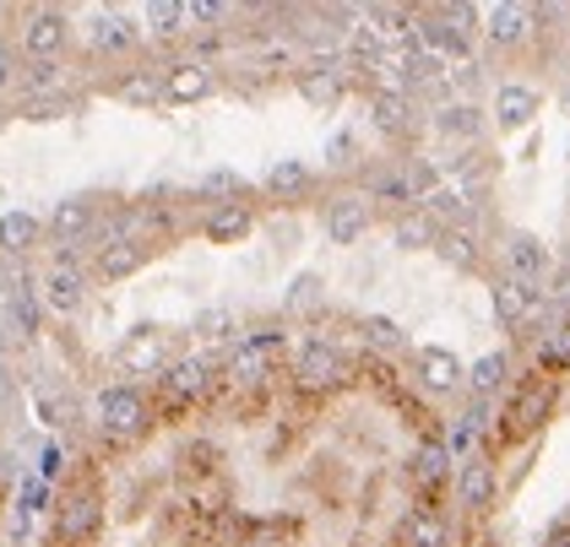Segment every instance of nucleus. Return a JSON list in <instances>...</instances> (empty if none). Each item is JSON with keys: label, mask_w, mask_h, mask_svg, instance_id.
<instances>
[{"label": "nucleus", "mask_w": 570, "mask_h": 547, "mask_svg": "<svg viewBox=\"0 0 570 547\" xmlns=\"http://www.w3.org/2000/svg\"><path fill=\"white\" fill-rule=\"evenodd\" d=\"M92 422H98L104 439L120 445V439H141L153 428V407H147V396L136 390L131 379H115V385H104L92 396Z\"/></svg>", "instance_id": "nucleus-1"}, {"label": "nucleus", "mask_w": 570, "mask_h": 547, "mask_svg": "<svg viewBox=\"0 0 570 547\" xmlns=\"http://www.w3.org/2000/svg\"><path fill=\"white\" fill-rule=\"evenodd\" d=\"M560 401V385L554 375H522L511 385V401H505V422H500V439H527L532 428H543L549 412Z\"/></svg>", "instance_id": "nucleus-2"}, {"label": "nucleus", "mask_w": 570, "mask_h": 547, "mask_svg": "<svg viewBox=\"0 0 570 547\" xmlns=\"http://www.w3.org/2000/svg\"><path fill=\"white\" fill-rule=\"evenodd\" d=\"M294 385L305 390V396H332V390H343L348 385V358H343V347L326 337H305L294 347Z\"/></svg>", "instance_id": "nucleus-3"}, {"label": "nucleus", "mask_w": 570, "mask_h": 547, "mask_svg": "<svg viewBox=\"0 0 570 547\" xmlns=\"http://www.w3.org/2000/svg\"><path fill=\"white\" fill-rule=\"evenodd\" d=\"M98 531H104V499L98 494H66L55 505V520H49L55 547H88L98 543Z\"/></svg>", "instance_id": "nucleus-4"}, {"label": "nucleus", "mask_w": 570, "mask_h": 547, "mask_svg": "<svg viewBox=\"0 0 570 547\" xmlns=\"http://www.w3.org/2000/svg\"><path fill=\"white\" fill-rule=\"evenodd\" d=\"M223 385V364L218 358H175L164 375H158V390L169 396V401H202V396H213Z\"/></svg>", "instance_id": "nucleus-5"}, {"label": "nucleus", "mask_w": 570, "mask_h": 547, "mask_svg": "<svg viewBox=\"0 0 570 547\" xmlns=\"http://www.w3.org/2000/svg\"><path fill=\"white\" fill-rule=\"evenodd\" d=\"M489 298H494V315H500V326H505V331H517V337H522L538 315H543V288L517 282V277H505V271L489 282Z\"/></svg>", "instance_id": "nucleus-6"}, {"label": "nucleus", "mask_w": 570, "mask_h": 547, "mask_svg": "<svg viewBox=\"0 0 570 547\" xmlns=\"http://www.w3.org/2000/svg\"><path fill=\"white\" fill-rule=\"evenodd\" d=\"M39 298H45V315H60V320L82 315V304H88V271L71 266V260H55L45 277H39Z\"/></svg>", "instance_id": "nucleus-7"}, {"label": "nucleus", "mask_w": 570, "mask_h": 547, "mask_svg": "<svg viewBox=\"0 0 570 547\" xmlns=\"http://www.w3.org/2000/svg\"><path fill=\"white\" fill-rule=\"evenodd\" d=\"M98 201L92 196H71V201H60V207L49 211V239H55V250H77V245H92L98 239Z\"/></svg>", "instance_id": "nucleus-8"}, {"label": "nucleus", "mask_w": 570, "mask_h": 547, "mask_svg": "<svg viewBox=\"0 0 570 547\" xmlns=\"http://www.w3.org/2000/svg\"><path fill=\"white\" fill-rule=\"evenodd\" d=\"M370 222H375V207H370V196H332L326 201V211H321V228H326V239L332 245H358L364 233H370Z\"/></svg>", "instance_id": "nucleus-9"}, {"label": "nucleus", "mask_w": 570, "mask_h": 547, "mask_svg": "<svg viewBox=\"0 0 570 547\" xmlns=\"http://www.w3.org/2000/svg\"><path fill=\"white\" fill-rule=\"evenodd\" d=\"M370 126L381 136H392V141H407L430 120L419 115V98H407V92H370Z\"/></svg>", "instance_id": "nucleus-10"}, {"label": "nucleus", "mask_w": 570, "mask_h": 547, "mask_svg": "<svg viewBox=\"0 0 570 547\" xmlns=\"http://www.w3.org/2000/svg\"><path fill=\"white\" fill-rule=\"evenodd\" d=\"M115 364H120V375H164L175 358H169V347H164V331H158V326H136L131 337L115 347Z\"/></svg>", "instance_id": "nucleus-11"}, {"label": "nucleus", "mask_w": 570, "mask_h": 547, "mask_svg": "<svg viewBox=\"0 0 570 547\" xmlns=\"http://www.w3.org/2000/svg\"><path fill=\"white\" fill-rule=\"evenodd\" d=\"M66 43H71V22H66V11H55V6H39V11H28V28H22V49H28L33 60H60V54H66Z\"/></svg>", "instance_id": "nucleus-12"}, {"label": "nucleus", "mask_w": 570, "mask_h": 547, "mask_svg": "<svg viewBox=\"0 0 570 547\" xmlns=\"http://www.w3.org/2000/svg\"><path fill=\"white\" fill-rule=\"evenodd\" d=\"M494 499H500V471H494V461L468 456V461L456 466V505L468 509V515H483V509H494Z\"/></svg>", "instance_id": "nucleus-13"}, {"label": "nucleus", "mask_w": 570, "mask_h": 547, "mask_svg": "<svg viewBox=\"0 0 570 547\" xmlns=\"http://www.w3.org/2000/svg\"><path fill=\"white\" fill-rule=\"evenodd\" d=\"M413 369H419V385L435 390V396H451L468 385V364L451 352V347H419L413 352Z\"/></svg>", "instance_id": "nucleus-14"}, {"label": "nucleus", "mask_w": 570, "mask_h": 547, "mask_svg": "<svg viewBox=\"0 0 570 547\" xmlns=\"http://www.w3.org/2000/svg\"><path fill=\"white\" fill-rule=\"evenodd\" d=\"M505 277L543 288L549 282V250L538 233H505Z\"/></svg>", "instance_id": "nucleus-15"}, {"label": "nucleus", "mask_w": 570, "mask_h": 547, "mask_svg": "<svg viewBox=\"0 0 570 547\" xmlns=\"http://www.w3.org/2000/svg\"><path fill=\"white\" fill-rule=\"evenodd\" d=\"M147 255H153V245H141V239H109V245L92 250V277L126 282V277H136L147 266Z\"/></svg>", "instance_id": "nucleus-16"}, {"label": "nucleus", "mask_w": 570, "mask_h": 547, "mask_svg": "<svg viewBox=\"0 0 570 547\" xmlns=\"http://www.w3.org/2000/svg\"><path fill=\"white\" fill-rule=\"evenodd\" d=\"M272 375H277V358H272V352L250 347V341H234V352H228V364H223V379H228L234 390H266Z\"/></svg>", "instance_id": "nucleus-17"}, {"label": "nucleus", "mask_w": 570, "mask_h": 547, "mask_svg": "<svg viewBox=\"0 0 570 547\" xmlns=\"http://www.w3.org/2000/svg\"><path fill=\"white\" fill-rule=\"evenodd\" d=\"M532 6H489L483 11V39L494 49H517V43L532 39Z\"/></svg>", "instance_id": "nucleus-18"}, {"label": "nucleus", "mask_w": 570, "mask_h": 547, "mask_svg": "<svg viewBox=\"0 0 570 547\" xmlns=\"http://www.w3.org/2000/svg\"><path fill=\"white\" fill-rule=\"evenodd\" d=\"M396 543L402 547H451V520L435 505H413L396 526Z\"/></svg>", "instance_id": "nucleus-19"}, {"label": "nucleus", "mask_w": 570, "mask_h": 547, "mask_svg": "<svg viewBox=\"0 0 570 547\" xmlns=\"http://www.w3.org/2000/svg\"><path fill=\"white\" fill-rule=\"evenodd\" d=\"M164 92H169V103H202V98L218 92V77L202 60H179V66L164 71Z\"/></svg>", "instance_id": "nucleus-20"}, {"label": "nucleus", "mask_w": 570, "mask_h": 547, "mask_svg": "<svg viewBox=\"0 0 570 547\" xmlns=\"http://www.w3.org/2000/svg\"><path fill=\"white\" fill-rule=\"evenodd\" d=\"M407 483L419 488V494H435L451 483V450H445V439H424L413 456H407Z\"/></svg>", "instance_id": "nucleus-21"}, {"label": "nucleus", "mask_w": 570, "mask_h": 547, "mask_svg": "<svg viewBox=\"0 0 570 547\" xmlns=\"http://www.w3.org/2000/svg\"><path fill=\"white\" fill-rule=\"evenodd\" d=\"M136 43H141V28H136L131 17H120V11H98L88 28V49L92 54H131Z\"/></svg>", "instance_id": "nucleus-22"}, {"label": "nucleus", "mask_w": 570, "mask_h": 547, "mask_svg": "<svg viewBox=\"0 0 570 547\" xmlns=\"http://www.w3.org/2000/svg\"><path fill=\"white\" fill-rule=\"evenodd\" d=\"M262 190L272 201H305L309 190H315V169H309L305 158H277V163L266 169Z\"/></svg>", "instance_id": "nucleus-23"}, {"label": "nucleus", "mask_w": 570, "mask_h": 547, "mask_svg": "<svg viewBox=\"0 0 570 547\" xmlns=\"http://www.w3.org/2000/svg\"><path fill=\"white\" fill-rule=\"evenodd\" d=\"M45 233H49V222H39L28 207H17V211H6L0 217V255H28V250H39L45 245Z\"/></svg>", "instance_id": "nucleus-24"}, {"label": "nucleus", "mask_w": 570, "mask_h": 547, "mask_svg": "<svg viewBox=\"0 0 570 547\" xmlns=\"http://www.w3.org/2000/svg\"><path fill=\"white\" fill-rule=\"evenodd\" d=\"M430 130H435V136H445V141H479V136H483V109H479V103H468V98L440 103L435 115H430Z\"/></svg>", "instance_id": "nucleus-25"}, {"label": "nucleus", "mask_w": 570, "mask_h": 547, "mask_svg": "<svg viewBox=\"0 0 570 547\" xmlns=\"http://www.w3.org/2000/svg\"><path fill=\"white\" fill-rule=\"evenodd\" d=\"M440 233H445V228H440L424 207L396 211V217H392V245H396V250H435Z\"/></svg>", "instance_id": "nucleus-26"}, {"label": "nucleus", "mask_w": 570, "mask_h": 547, "mask_svg": "<svg viewBox=\"0 0 570 547\" xmlns=\"http://www.w3.org/2000/svg\"><path fill=\"white\" fill-rule=\"evenodd\" d=\"M11 326H17V337L22 341H33L39 337V326H45V298H39V282L33 277H17L11 282Z\"/></svg>", "instance_id": "nucleus-27"}, {"label": "nucleus", "mask_w": 570, "mask_h": 547, "mask_svg": "<svg viewBox=\"0 0 570 547\" xmlns=\"http://www.w3.org/2000/svg\"><path fill=\"white\" fill-rule=\"evenodd\" d=\"M250 228H256V211L245 207V201H234V207H213L207 211V222H202L207 245H239V239H250Z\"/></svg>", "instance_id": "nucleus-28"}, {"label": "nucleus", "mask_w": 570, "mask_h": 547, "mask_svg": "<svg viewBox=\"0 0 570 547\" xmlns=\"http://www.w3.org/2000/svg\"><path fill=\"white\" fill-rule=\"evenodd\" d=\"M532 115H538V92L532 87H522V82L494 87V126L522 130V126H532Z\"/></svg>", "instance_id": "nucleus-29"}, {"label": "nucleus", "mask_w": 570, "mask_h": 547, "mask_svg": "<svg viewBox=\"0 0 570 547\" xmlns=\"http://www.w3.org/2000/svg\"><path fill=\"white\" fill-rule=\"evenodd\" d=\"M424 211L435 217L440 228H473V196L462 185H440L435 196L424 201Z\"/></svg>", "instance_id": "nucleus-30"}, {"label": "nucleus", "mask_w": 570, "mask_h": 547, "mask_svg": "<svg viewBox=\"0 0 570 547\" xmlns=\"http://www.w3.org/2000/svg\"><path fill=\"white\" fill-rule=\"evenodd\" d=\"M435 255L445 260V266H456V271H479L483 266V245H479V233L473 228H445L440 233V245Z\"/></svg>", "instance_id": "nucleus-31"}, {"label": "nucleus", "mask_w": 570, "mask_h": 547, "mask_svg": "<svg viewBox=\"0 0 570 547\" xmlns=\"http://www.w3.org/2000/svg\"><path fill=\"white\" fill-rule=\"evenodd\" d=\"M358 337H364V347H370L375 358H396V352H407V331L396 326L392 315H364V320H358Z\"/></svg>", "instance_id": "nucleus-32"}, {"label": "nucleus", "mask_w": 570, "mask_h": 547, "mask_svg": "<svg viewBox=\"0 0 570 547\" xmlns=\"http://www.w3.org/2000/svg\"><path fill=\"white\" fill-rule=\"evenodd\" d=\"M115 98L131 103V109H158V103H169L164 71H131V77H120V82H115Z\"/></svg>", "instance_id": "nucleus-33"}, {"label": "nucleus", "mask_w": 570, "mask_h": 547, "mask_svg": "<svg viewBox=\"0 0 570 547\" xmlns=\"http://www.w3.org/2000/svg\"><path fill=\"white\" fill-rule=\"evenodd\" d=\"M505 385H511V352H483L479 364L468 369V390L479 401H494V390H505Z\"/></svg>", "instance_id": "nucleus-34"}, {"label": "nucleus", "mask_w": 570, "mask_h": 547, "mask_svg": "<svg viewBox=\"0 0 570 547\" xmlns=\"http://www.w3.org/2000/svg\"><path fill=\"white\" fill-rule=\"evenodd\" d=\"M532 352H538V369H543V375L570 369V320L549 326V331H538V337H532Z\"/></svg>", "instance_id": "nucleus-35"}, {"label": "nucleus", "mask_w": 570, "mask_h": 547, "mask_svg": "<svg viewBox=\"0 0 570 547\" xmlns=\"http://www.w3.org/2000/svg\"><path fill=\"white\" fill-rule=\"evenodd\" d=\"M250 185H245V173L239 169H213L202 185H196V201H213V207H234L239 196H245Z\"/></svg>", "instance_id": "nucleus-36"}, {"label": "nucleus", "mask_w": 570, "mask_h": 547, "mask_svg": "<svg viewBox=\"0 0 570 547\" xmlns=\"http://www.w3.org/2000/svg\"><path fill=\"white\" fill-rule=\"evenodd\" d=\"M141 22H147V33H153V39H179L190 17H185V6H179V0H153V6L141 11Z\"/></svg>", "instance_id": "nucleus-37"}, {"label": "nucleus", "mask_w": 570, "mask_h": 547, "mask_svg": "<svg viewBox=\"0 0 570 547\" xmlns=\"http://www.w3.org/2000/svg\"><path fill=\"white\" fill-rule=\"evenodd\" d=\"M60 82H66L60 60H33L22 71V98H49V92H60Z\"/></svg>", "instance_id": "nucleus-38"}, {"label": "nucleus", "mask_w": 570, "mask_h": 547, "mask_svg": "<svg viewBox=\"0 0 570 547\" xmlns=\"http://www.w3.org/2000/svg\"><path fill=\"white\" fill-rule=\"evenodd\" d=\"M82 109V92H49V98H22V115L28 120H60V115H77Z\"/></svg>", "instance_id": "nucleus-39"}, {"label": "nucleus", "mask_w": 570, "mask_h": 547, "mask_svg": "<svg viewBox=\"0 0 570 547\" xmlns=\"http://www.w3.org/2000/svg\"><path fill=\"white\" fill-rule=\"evenodd\" d=\"M283 304H288L294 315H299V309H315V304H321V277H315V271H299V277L288 282V298H283Z\"/></svg>", "instance_id": "nucleus-40"}, {"label": "nucleus", "mask_w": 570, "mask_h": 547, "mask_svg": "<svg viewBox=\"0 0 570 547\" xmlns=\"http://www.w3.org/2000/svg\"><path fill=\"white\" fill-rule=\"evenodd\" d=\"M190 331L207 341H223V337H234V315H228V309H202V315L190 320Z\"/></svg>", "instance_id": "nucleus-41"}, {"label": "nucleus", "mask_w": 570, "mask_h": 547, "mask_svg": "<svg viewBox=\"0 0 570 547\" xmlns=\"http://www.w3.org/2000/svg\"><path fill=\"white\" fill-rule=\"evenodd\" d=\"M22 71H28V66H22L17 43L0 39V92H6V87H22Z\"/></svg>", "instance_id": "nucleus-42"}, {"label": "nucleus", "mask_w": 570, "mask_h": 547, "mask_svg": "<svg viewBox=\"0 0 570 547\" xmlns=\"http://www.w3.org/2000/svg\"><path fill=\"white\" fill-rule=\"evenodd\" d=\"M45 499H49V483L45 477H28V483H22V520H28V515H39Z\"/></svg>", "instance_id": "nucleus-43"}, {"label": "nucleus", "mask_w": 570, "mask_h": 547, "mask_svg": "<svg viewBox=\"0 0 570 547\" xmlns=\"http://www.w3.org/2000/svg\"><path fill=\"white\" fill-rule=\"evenodd\" d=\"M353 152H358V147H353V136L348 130H337V136H332V147H326V163H332V169H348Z\"/></svg>", "instance_id": "nucleus-44"}, {"label": "nucleus", "mask_w": 570, "mask_h": 547, "mask_svg": "<svg viewBox=\"0 0 570 547\" xmlns=\"http://www.w3.org/2000/svg\"><path fill=\"white\" fill-rule=\"evenodd\" d=\"M185 17H190V22H223V17H228V6H218V0H190V6H185Z\"/></svg>", "instance_id": "nucleus-45"}, {"label": "nucleus", "mask_w": 570, "mask_h": 547, "mask_svg": "<svg viewBox=\"0 0 570 547\" xmlns=\"http://www.w3.org/2000/svg\"><path fill=\"white\" fill-rule=\"evenodd\" d=\"M60 471H66V450H60V445H49L45 461H39V477H45V483H55Z\"/></svg>", "instance_id": "nucleus-46"}, {"label": "nucleus", "mask_w": 570, "mask_h": 547, "mask_svg": "<svg viewBox=\"0 0 570 547\" xmlns=\"http://www.w3.org/2000/svg\"><path fill=\"white\" fill-rule=\"evenodd\" d=\"M538 547H570V515H560V520L543 531V543H538Z\"/></svg>", "instance_id": "nucleus-47"}, {"label": "nucleus", "mask_w": 570, "mask_h": 547, "mask_svg": "<svg viewBox=\"0 0 570 547\" xmlns=\"http://www.w3.org/2000/svg\"><path fill=\"white\" fill-rule=\"evenodd\" d=\"M11 115H17V109H11V103H0V126H6V120H11Z\"/></svg>", "instance_id": "nucleus-48"}, {"label": "nucleus", "mask_w": 570, "mask_h": 547, "mask_svg": "<svg viewBox=\"0 0 570 547\" xmlns=\"http://www.w3.org/2000/svg\"><path fill=\"white\" fill-rule=\"evenodd\" d=\"M6 477H11V466H6V456H0V483H6Z\"/></svg>", "instance_id": "nucleus-49"}, {"label": "nucleus", "mask_w": 570, "mask_h": 547, "mask_svg": "<svg viewBox=\"0 0 570 547\" xmlns=\"http://www.w3.org/2000/svg\"><path fill=\"white\" fill-rule=\"evenodd\" d=\"M566 103H570V92H566Z\"/></svg>", "instance_id": "nucleus-50"}]
</instances>
